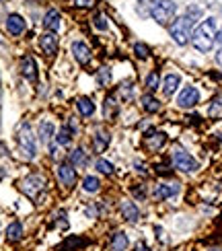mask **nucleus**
Wrapping results in <instances>:
<instances>
[{"label":"nucleus","instance_id":"2","mask_svg":"<svg viewBox=\"0 0 222 251\" xmlns=\"http://www.w3.org/2000/svg\"><path fill=\"white\" fill-rule=\"evenodd\" d=\"M175 13H177V6L173 0H156V2L150 6V15H153V19L160 25H169L173 21Z\"/></svg>","mask_w":222,"mask_h":251},{"label":"nucleus","instance_id":"20","mask_svg":"<svg viewBox=\"0 0 222 251\" xmlns=\"http://www.w3.org/2000/svg\"><path fill=\"white\" fill-rule=\"evenodd\" d=\"M76 107H78V112L83 114L85 117L87 115H93V112H95V103L90 101L89 97H80L78 101H76Z\"/></svg>","mask_w":222,"mask_h":251},{"label":"nucleus","instance_id":"35","mask_svg":"<svg viewBox=\"0 0 222 251\" xmlns=\"http://www.w3.org/2000/svg\"><path fill=\"white\" fill-rule=\"evenodd\" d=\"M216 42H218V44H220V47H222V29L216 33Z\"/></svg>","mask_w":222,"mask_h":251},{"label":"nucleus","instance_id":"19","mask_svg":"<svg viewBox=\"0 0 222 251\" xmlns=\"http://www.w3.org/2000/svg\"><path fill=\"white\" fill-rule=\"evenodd\" d=\"M208 115L210 119H222V95H216L212 99V103L208 107Z\"/></svg>","mask_w":222,"mask_h":251},{"label":"nucleus","instance_id":"38","mask_svg":"<svg viewBox=\"0 0 222 251\" xmlns=\"http://www.w3.org/2000/svg\"><path fill=\"white\" fill-rule=\"evenodd\" d=\"M218 136H220V140H222V132H220V134H218Z\"/></svg>","mask_w":222,"mask_h":251},{"label":"nucleus","instance_id":"6","mask_svg":"<svg viewBox=\"0 0 222 251\" xmlns=\"http://www.w3.org/2000/svg\"><path fill=\"white\" fill-rule=\"evenodd\" d=\"M44 185H45V179H44V177H39V175H29V177H25L23 182H21V192H23L25 196H29V198H35V196L44 189Z\"/></svg>","mask_w":222,"mask_h":251},{"label":"nucleus","instance_id":"12","mask_svg":"<svg viewBox=\"0 0 222 251\" xmlns=\"http://www.w3.org/2000/svg\"><path fill=\"white\" fill-rule=\"evenodd\" d=\"M179 194V183H158L155 187V196L158 200H167V198H173Z\"/></svg>","mask_w":222,"mask_h":251},{"label":"nucleus","instance_id":"17","mask_svg":"<svg viewBox=\"0 0 222 251\" xmlns=\"http://www.w3.org/2000/svg\"><path fill=\"white\" fill-rule=\"evenodd\" d=\"M179 83H181L179 74H167V76H165V80H163V93H165L167 97H169V95H173V93L177 91Z\"/></svg>","mask_w":222,"mask_h":251},{"label":"nucleus","instance_id":"30","mask_svg":"<svg viewBox=\"0 0 222 251\" xmlns=\"http://www.w3.org/2000/svg\"><path fill=\"white\" fill-rule=\"evenodd\" d=\"M134 52H136V56H138L140 60H146V58H148V47H146L144 44H136V46H134Z\"/></svg>","mask_w":222,"mask_h":251},{"label":"nucleus","instance_id":"28","mask_svg":"<svg viewBox=\"0 0 222 251\" xmlns=\"http://www.w3.org/2000/svg\"><path fill=\"white\" fill-rule=\"evenodd\" d=\"M95 167H97V171H99V173H105V175H111V173H113V165H111L109 160H105V159H99L97 163H95Z\"/></svg>","mask_w":222,"mask_h":251},{"label":"nucleus","instance_id":"29","mask_svg":"<svg viewBox=\"0 0 222 251\" xmlns=\"http://www.w3.org/2000/svg\"><path fill=\"white\" fill-rule=\"evenodd\" d=\"M146 87L150 89V91H156V89L160 87V83H158V72H150V74H148V78H146Z\"/></svg>","mask_w":222,"mask_h":251},{"label":"nucleus","instance_id":"26","mask_svg":"<svg viewBox=\"0 0 222 251\" xmlns=\"http://www.w3.org/2000/svg\"><path fill=\"white\" fill-rule=\"evenodd\" d=\"M54 134V124L52 122H42L39 124V138H42V142H47L49 138Z\"/></svg>","mask_w":222,"mask_h":251},{"label":"nucleus","instance_id":"22","mask_svg":"<svg viewBox=\"0 0 222 251\" xmlns=\"http://www.w3.org/2000/svg\"><path fill=\"white\" fill-rule=\"evenodd\" d=\"M70 163H72V167H85L87 165V153L83 148L72 150V155H70Z\"/></svg>","mask_w":222,"mask_h":251},{"label":"nucleus","instance_id":"21","mask_svg":"<svg viewBox=\"0 0 222 251\" xmlns=\"http://www.w3.org/2000/svg\"><path fill=\"white\" fill-rule=\"evenodd\" d=\"M6 239L8 241H21L23 239V225L21 223H13L6 228Z\"/></svg>","mask_w":222,"mask_h":251},{"label":"nucleus","instance_id":"24","mask_svg":"<svg viewBox=\"0 0 222 251\" xmlns=\"http://www.w3.org/2000/svg\"><path fill=\"white\" fill-rule=\"evenodd\" d=\"M99 187H101V182H99V179H97L95 175L85 177V182H83V189H85V192L95 194V192H99Z\"/></svg>","mask_w":222,"mask_h":251},{"label":"nucleus","instance_id":"5","mask_svg":"<svg viewBox=\"0 0 222 251\" xmlns=\"http://www.w3.org/2000/svg\"><path fill=\"white\" fill-rule=\"evenodd\" d=\"M19 146H21L23 155L27 159H33L35 157V138L31 134V128H29V124H23L21 126V132H19Z\"/></svg>","mask_w":222,"mask_h":251},{"label":"nucleus","instance_id":"10","mask_svg":"<svg viewBox=\"0 0 222 251\" xmlns=\"http://www.w3.org/2000/svg\"><path fill=\"white\" fill-rule=\"evenodd\" d=\"M72 54L78 64H89L90 62V47L85 42H74L72 44Z\"/></svg>","mask_w":222,"mask_h":251},{"label":"nucleus","instance_id":"36","mask_svg":"<svg viewBox=\"0 0 222 251\" xmlns=\"http://www.w3.org/2000/svg\"><path fill=\"white\" fill-rule=\"evenodd\" d=\"M136 167H138V171H146V167L142 163H136Z\"/></svg>","mask_w":222,"mask_h":251},{"label":"nucleus","instance_id":"27","mask_svg":"<svg viewBox=\"0 0 222 251\" xmlns=\"http://www.w3.org/2000/svg\"><path fill=\"white\" fill-rule=\"evenodd\" d=\"M93 144H95V148L99 150V153H103V150L107 148V144H109V136L105 132H97V136L93 138Z\"/></svg>","mask_w":222,"mask_h":251},{"label":"nucleus","instance_id":"34","mask_svg":"<svg viewBox=\"0 0 222 251\" xmlns=\"http://www.w3.org/2000/svg\"><path fill=\"white\" fill-rule=\"evenodd\" d=\"M76 4H80V6H90V4H93V0H76Z\"/></svg>","mask_w":222,"mask_h":251},{"label":"nucleus","instance_id":"13","mask_svg":"<svg viewBox=\"0 0 222 251\" xmlns=\"http://www.w3.org/2000/svg\"><path fill=\"white\" fill-rule=\"evenodd\" d=\"M144 142H146V146H148L150 150H158L160 146L167 142V134H165V132H155V130H150V132L146 134V138H144Z\"/></svg>","mask_w":222,"mask_h":251},{"label":"nucleus","instance_id":"32","mask_svg":"<svg viewBox=\"0 0 222 251\" xmlns=\"http://www.w3.org/2000/svg\"><path fill=\"white\" fill-rule=\"evenodd\" d=\"M109 78H111V76H109V70H107V68H101V70H99V83H101V85H107Z\"/></svg>","mask_w":222,"mask_h":251},{"label":"nucleus","instance_id":"31","mask_svg":"<svg viewBox=\"0 0 222 251\" xmlns=\"http://www.w3.org/2000/svg\"><path fill=\"white\" fill-rule=\"evenodd\" d=\"M113 112H115V101H113L111 97H107V99H105V117L113 115Z\"/></svg>","mask_w":222,"mask_h":251},{"label":"nucleus","instance_id":"33","mask_svg":"<svg viewBox=\"0 0 222 251\" xmlns=\"http://www.w3.org/2000/svg\"><path fill=\"white\" fill-rule=\"evenodd\" d=\"M93 23L99 27V29H107V23H105V19L103 17H101V15H97L95 19H93Z\"/></svg>","mask_w":222,"mask_h":251},{"label":"nucleus","instance_id":"1","mask_svg":"<svg viewBox=\"0 0 222 251\" xmlns=\"http://www.w3.org/2000/svg\"><path fill=\"white\" fill-rule=\"evenodd\" d=\"M191 42H194V47L198 52H210L214 47V42H216V19H204L198 27L194 35H191Z\"/></svg>","mask_w":222,"mask_h":251},{"label":"nucleus","instance_id":"7","mask_svg":"<svg viewBox=\"0 0 222 251\" xmlns=\"http://www.w3.org/2000/svg\"><path fill=\"white\" fill-rule=\"evenodd\" d=\"M198 101H200V91L196 87H183V91H181L177 97V105L183 107V109L194 107Z\"/></svg>","mask_w":222,"mask_h":251},{"label":"nucleus","instance_id":"14","mask_svg":"<svg viewBox=\"0 0 222 251\" xmlns=\"http://www.w3.org/2000/svg\"><path fill=\"white\" fill-rule=\"evenodd\" d=\"M21 72L27 80H35L37 78V66H35V60L31 56H25L21 60Z\"/></svg>","mask_w":222,"mask_h":251},{"label":"nucleus","instance_id":"37","mask_svg":"<svg viewBox=\"0 0 222 251\" xmlns=\"http://www.w3.org/2000/svg\"><path fill=\"white\" fill-rule=\"evenodd\" d=\"M212 251H222V249H212Z\"/></svg>","mask_w":222,"mask_h":251},{"label":"nucleus","instance_id":"25","mask_svg":"<svg viewBox=\"0 0 222 251\" xmlns=\"http://www.w3.org/2000/svg\"><path fill=\"white\" fill-rule=\"evenodd\" d=\"M56 142L60 146H68L70 142H72V132H70L66 126H62L60 128V132H58V136H56Z\"/></svg>","mask_w":222,"mask_h":251},{"label":"nucleus","instance_id":"4","mask_svg":"<svg viewBox=\"0 0 222 251\" xmlns=\"http://www.w3.org/2000/svg\"><path fill=\"white\" fill-rule=\"evenodd\" d=\"M173 165H175V169H179V171H185V173L198 171V169H200V163L183 148H175L173 150Z\"/></svg>","mask_w":222,"mask_h":251},{"label":"nucleus","instance_id":"18","mask_svg":"<svg viewBox=\"0 0 222 251\" xmlns=\"http://www.w3.org/2000/svg\"><path fill=\"white\" fill-rule=\"evenodd\" d=\"M128 249V235L126 233H115L111 237V251H126Z\"/></svg>","mask_w":222,"mask_h":251},{"label":"nucleus","instance_id":"11","mask_svg":"<svg viewBox=\"0 0 222 251\" xmlns=\"http://www.w3.org/2000/svg\"><path fill=\"white\" fill-rule=\"evenodd\" d=\"M6 31L11 35H21L25 31V19L21 15H8V19H6Z\"/></svg>","mask_w":222,"mask_h":251},{"label":"nucleus","instance_id":"3","mask_svg":"<svg viewBox=\"0 0 222 251\" xmlns=\"http://www.w3.org/2000/svg\"><path fill=\"white\" fill-rule=\"evenodd\" d=\"M191 25H194V19L191 17H179L177 21L171 23V37L175 39V44L185 46L191 37Z\"/></svg>","mask_w":222,"mask_h":251},{"label":"nucleus","instance_id":"23","mask_svg":"<svg viewBox=\"0 0 222 251\" xmlns=\"http://www.w3.org/2000/svg\"><path fill=\"white\" fill-rule=\"evenodd\" d=\"M142 107H144V112L155 114V112H158V109H160V103L156 101L153 95H144L142 97Z\"/></svg>","mask_w":222,"mask_h":251},{"label":"nucleus","instance_id":"9","mask_svg":"<svg viewBox=\"0 0 222 251\" xmlns=\"http://www.w3.org/2000/svg\"><path fill=\"white\" fill-rule=\"evenodd\" d=\"M39 46H42V49L47 56H54L58 52V37H56V33H52V31L44 33L42 37H39Z\"/></svg>","mask_w":222,"mask_h":251},{"label":"nucleus","instance_id":"8","mask_svg":"<svg viewBox=\"0 0 222 251\" xmlns=\"http://www.w3.org/2000/svg\"><path fill=\"white\" fill-rule=\"evenodd\" d=\"M58 179L62 182V185H72L76 182V169L72 165H68V163H62V165H58Z\"/></svg>","mask_w":222,"mask_h":251},{"label":"nucleus","instance_id":"15","mask_svg":"<svg viewBox=\"0 0 222 251\" xmlns=\"http://www.w3.org/2000/svg\"><path fill=\"white\" fill-rule=\"evenodd\" d=\"M62 19H60V13L58 11H47L45 13V17H44V27L47 29V31H52V33H56V31H60V23Z\"/></svg>","mask_w":222,"mask_h":251},{"label":"nucleus","instance_id":"16","mask_svg":"<svg viewBox=\"0 0 222 251\" xmlns=\"http://www.w3.org/2000/svg\"><path fill=\"white\" fill-rule=\"evenodd\" d=\"M122 214H124V218L128 220V223H136V220L140 218V212H138V208H136V204L134 202H122Z\"/></svg>","mask_w":222,"mask_h":251}]
</instances>
